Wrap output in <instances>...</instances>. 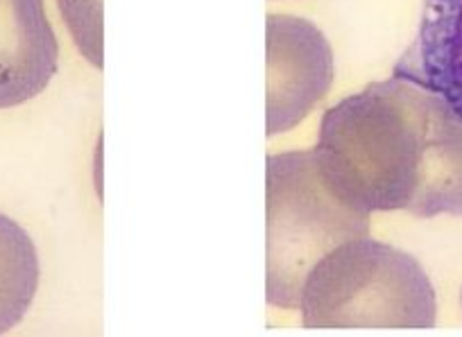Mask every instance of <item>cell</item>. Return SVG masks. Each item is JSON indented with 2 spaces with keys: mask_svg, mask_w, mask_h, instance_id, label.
<instances>
[{
  "mask_svg": "<svg viewBox=\"0 0 462 337\" xmlns=\"http://www.w3.org/2000/svg\"><path fill=\"white\" fill-rule=\"evenodd\" d=\"M315 152L342 197L363 211L462 215V118L408 75L333 105Z\"/></svg>",
  "mask_w": 462,
  "mask_h": 337,
  "instance_id": "obj_1",
  "label": "cell"
},
{
  "mask_svg": "<svg viewBox=\"0 0 462 337\" xmlns=\"http://www.w3.org/2000/svg\"><path fill=\"white\" fill-rule=\"evenodd\" d=\"M304 328H433L438 301L411 254L370 236L333 247L300 292Z\"/></svg>",
  "mask_w": 462,
  "mask_h": 337,
  "instance_id": "obj_2",
  "label": "cell"
},
{
  "mask_svg": "<svg viewBox=\"0 0 462 337\" xmlns=\"http://www.w3.org/2000/svg\"><path fill=\"white\" fill-rule=\"evenodd\" d=\"M370 236V213L331 184L318 152L268 157V278L274 308H297L310 268L333 247Z\"/></svg>",
  "mask_w": 462,
  "mask_h": 337,
  "instance_id": "obj_3",
  "label": "cell"
},
{
  "mask_svg": "<svg viewBox=\"0 0 462 337\" xmlns=\"http://www.w3.org/2000/svg\"><path fill=\"white\" fill-rule=\"evenodd\" d=\"M268 136L291 132L309 116L333 82V50L322 30L291 14H270Z\"/></svg>",
  "mask_w": 462,
  "mask_h": 337,
  "instance_id": "obj_4",
  "label": "cell"
},
{
  "mask_svg": "<svg viewBox=\"0 0 462 337\" xmlns=\"http://www.w3.org/2000/svg\"><path fill=\"white\" fill-rule=\"evenodd\" d=\"M57 61L43 0H0V109L37 97L55 77Z\"/></svg>",
  "mask_w": 462,
  "mask_h": 337,
  "instance_id": "obj_5",
  "label": "cell"
},
{
  "mask_svg": "<svg viewBox=\"0 0 462 337\" xmlns=\"http://www.w3.org/2000/svg\"><path fill=\"white\" fill-rule=\"evenodd\" d=\"M394 73L433 88L462 118V0H424L415 46Z\"/></svg>",
  "mask_w": 462,
  "mask_h": 337,
  "instance_id": "obj_6",
  "label": "cell"
},
{
  "mask_svg": "<svg viewBox=\"0 0 462 337\" xmlns=\"http://www.w3.org/2000/svg\"><path fill=\"white\" fill-rule=\"evenodd\" d=\"M39 287V256L32 238L0 215V335L16 326Z\"/></svg>",
  "mask_w": 462,
  "mask_h": 337,
  "instance_id": "obj_7",
  "label": "cell"
},
{
  "mask_svg": "<svg viewBox=\"0 0 462 337\" xmlns=\"http://www.w3.org/2000/svg\"><path fill=\"white\" fill-rule=\"evenodd\" d=\"M61 19L84 59L102 68V0H57Z\"/></svg>",
  "mask_w": 462,
  "mask_h": 337,
  "instance_id": "obj_8",
  "label": "cell"
}]
</instances>
